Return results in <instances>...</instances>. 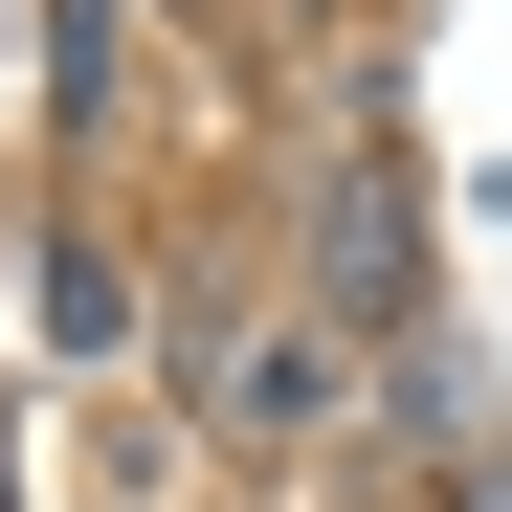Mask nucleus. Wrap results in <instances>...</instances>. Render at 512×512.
Returning <instances> with one entry per match:
<instances>
[{"label": "nucleus", "mask_w": 512, "mask_h": 512, "mask_svg": "<svg viewBox=\"0 0 512 512\" xmlns=\"http://www.w3.org/2000/svg\"><path fill=\"white\" fill-rule=\"evenodd\" d=\"M290 312H312V334H379V357L446 312V290H423V179H401V134L312 156V290H290Z\"/></svg>", "instance_id": "obj_1"}, {"label": "nucleus", "mask_w": 512, "mask_h": 512, "mask_svg": "<svg viewBox=\"0 0 512 512\" xmlns=\"http://www.w3.org/2000/svg\"><path fill=\"white\" fill-rule=\"evenodd\" d=\"M201 401H223V446H268V468H290V446H334V423H357V334H312V312H290V334H245Z\"/></svg>", "instance_id": "obj_2"}, {"label": "nucleus", "mask_w": 512, "mask_h": 512, "mask_svg": "<svg viewBox=\"0 0 512 512\" xmlns=\"http://www.w3.org/2000/svg\"><path fill=\"white\" fill-rule=\"evenodd\" d=\"M446 512H512V446H490V468H446Z\"/></svg>", "instance_id": "obj_3"}, {"label": "nucleus", "mask_w": 512, "mask_h": 512, "mask_svg": "<svg viewBox=\"0 0 512 512\" xmlns=\"http://www.w3.org/2000/svg\"><path fill=\"white\" fill-rule=\"evenodd\" d=\"M0 512H23V490H0Z\"/></svg>", "instance_id": "obj_4"}]
</instances>
